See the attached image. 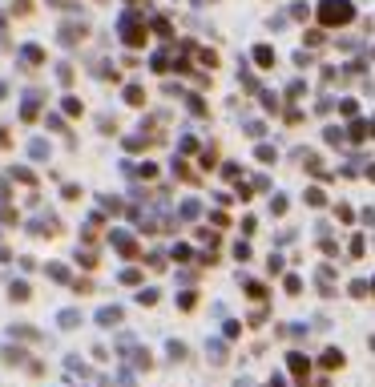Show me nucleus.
<instances>
[{
	"label": "nucleus",
	"instance_id": "1",
	"mask_svg": "<svg viewBox=\"0 0 375 387\" xmlns=\"http://www.w3.org/2000/svg\"><path fill=\"white\" fill-rule=\"evenodd\" d=\"M97 323H101V327H113V323H121V311H117V307H105V311L97 315Z\"/></svg>",
	"mask_w": 375,
	"mask_h": 387
},
{
	"label": "nucleus",
	"instance_id": "2",
	"mask_svg": "<svg viewBox=\"0 0 375 387\" xmlns=\"http://www.w3.org/2000/svg\"><path fill=\"white\" fill-rule=\"evenodd\" d=\"M291 371H295V375H307V359H303V355H291Z\"/></svg>",
	"mask_w": 375,
	"mask_h": 387
},
{
	"label": "nucleus",
	"instance_id": "3",
	"mask_svg": "<svg viewBox=\"0 0 375 387\" xmlns=\"http://www.w3.org/2000/svg\"><path fill=\"white\" fill-rule=\"evenodd\" d=\"M77 319H81L77 311H61V327H77Z\"/></svg>",
	"mask_w": 375,
	"mask_h": 387
}]
</instances>
